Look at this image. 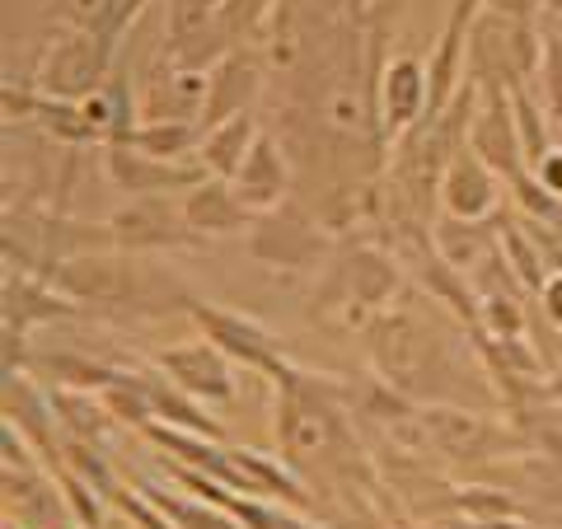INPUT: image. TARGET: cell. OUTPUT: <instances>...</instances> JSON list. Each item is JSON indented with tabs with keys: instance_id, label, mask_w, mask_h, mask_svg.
<instances>
[{
	"instance_id": "1",
	"label": "cell",
	"mask_w": 562,
	"mask_h": 529,
	"mask_svg": "<svg viewBox=\"0 0 562 529\" xmlns=\"http://www.w3.org/2000/svg\"><path fill=\"white\" fill-rule=\"evenodd\" d=\"M47 281L66 300H76V305L117 314V319H165V314L198 305V295H192L169 268L150 262L146 254H127V249L76 254Z\"/></svg>"
},
{
	"instance_id": "2",
	"label": "cell",
	"mask_w": 562,
	"mask_h": 529,
	"mask_svg": "<svg viewBox=\"0 0 562 529\" xmlns=\"http://www.w3.org/2000/svg\"><path fill=\"white\" fill-rule=\"evenodd\" d=\"M366 357H371L375 375L398 390L403 398H450L454 394V365L446 338L431 324H422L408 309H384L361 328Z\"/></svg>"
},
{
	"instance_id": "3",
	"label": "cell",
	"mask_w": 562,
	"mask_h": 529,
	"mask_svg": "<svg viewBox=\"0 0 562 529\" xmlns=\"http://www.w3.org/2000/svg\"><path fill=\"white\" fill-rule=\"evenodd\" d=\"M398 291V258L380 254L375 244H361V249H347L338 262H333V272L324 281V291L314 295L319 300V309L314 314H338L342 324H371L375 314H384V305L394 300Z\"/></svg>"
},
{
	"instance_id": "4",
	"label": "cell",
	"mask_w": 562,
	"mask_h": 529,
	"mask_svg": "<svg viewBox=\"0 0 562 529\" xmlns=\"http://www.w3.org/2000/svg\"><path fill=\"white\" fill-rule=\"evenodd\" d=\"M113 47L117 43L109 38V33L76 24V29L61 33V38L43 52L33 85H38L47 99H76V103L90 99L113 76Z\"/></svg>"
},
{
	"instance_id": "5",
	"label": "cell",
	"mask_w": 562,
	"mask_h": 529,
	"mask_svg": "<svg viewBox=\"0 0 562 529\" xmlns=\"http://www.w3.org/2000/svg\"><path fill=\"white\" fill-rule=\"evenodd\" d=\"M319 216H310L305 206L281 202L272 211H262L249 225V254L268 268H286V272H310L319 268V258L328 249V239L319 230Z\"/></svg>"
},
{
	"instance_id": "6",
	"label": "cell",
	"mask_w": 562,
	"mask_h": 529,
	"mask_svg": "<svg viewBox=\"0 0 562 529\" xmlns=\"http://www.w3.org/2000/svg\"><path fill=\"white\" fill-rule=\"evenodd\" d=\"M103 165H109L113 188L132 192V198H169V192L198 188L202 179H211L202 160H160V155L136 150L132 140H109Z\"/></svg>"
},
{
	"instance_id": "7",
	"label": "cell",
	"mask_w": 562,
	"mask_h": 529,
	"mask_svg": "<svg viewBox=\"0 0 562 529\" xmlns=\"http://www.w3.org/2000/svg\"><path fill=\"white\" fill-rule=\"evenodd\" d=\"M109 235L117 249L127 254H150V249H188L198 244L202 235L183 221V206H169L165 198H132V206L113 211L109 221Z\"/></svg>"
},
{
	"instance_id": "8",
	"label": "cell",
	"mask_w": 562,
	"mask_h": 529,
	"mask_svg": "<svg viewBox=\"0 0 562 529\" xmlns=\"http://www.w3.org/2000/svg\"><path fill=\"white\" fill-rule=\"evenodd\" d=\"M188 314L202 324L206 342H216L225 357L254 365V370H262V375H272V380H286L291 370H295V365H286V357H281V347H277L272 333L262 328V324H254V319H244V314L202 305V300H198V305H192Z\"/></svg>"
},
{
	"instance_id": "9",
	"label": "cell",
	"mask_w": 562,
	"mask_h": 529,
	"mask_svg": "<svg viewBox=\"0 0 562 529\" xmlns=\"http://www.w3.org/2000/svg\"><path fill=\"white\" fill-rule=\"evenodd\" d=\"M469 150L483 155V165H492L506 183H516L520 173H530L520 150V127H516V109L506 90H483L479 113L469 122Z\"/></svg>"
},
{
	"instance_id": "10",
	"label": "cell",
	"mask_w": 562,
	"mask_h": 529,
	"mask_svg": "<svg viewBox=\"0 0 562 529\" xmlns=\"http://www.w3.org/2000/svg\"><path fill=\"white\" fill-rule=\"evenodd\" d=\"M441 211L454 221H487L502 211V173L483 165L479 150L460 146L441 179Z\"/></svg>"
},
{
	"instance_id": "11",
	"label": "cell",
	"mask_w": 562,
	"mask_h": 529,
	"mask_svg": "<svg viewBox=\"0 0 562 529\" xmlns=\"http://www.w3.org/2000/svg\"><path fill=\"white\" fill-rule=\"evenodd\" d=\"M375 109H380V127L390 140H398L403 132H413L431 109V76L417 57H398L380 70L375 85Z\"/></svg>"
},
{
	"instance_id": "12",
	"label": "cell",
	"mask_w": 562,
	"mask_h": 529,
	"mask_svg": "<svg viewBox=\"0 0 562 529\" xmlns=\"http://www.w3.org/2000/svg\"><path fill=\"white\" fill-rule=\"evenodd\" d=\"M160 375L173 380L183 394L192 398H206V403H231L235 398V375H231V361L216 342H183V347H169L155 357Z\"/></svg>"
},
{
	"instance_id": "13",
	"label": "cell",
	"mask_w": 562,
	"mask_h": 529,
	"mask_svg": "<svg viewBox=\"0 0 562 529\" xmlns=\"http://www.w3.org/2000/svg\"><path fill=\"white\" fill-rule=\"evenodd\" d=\"M66 487L57 492V483L38 473L33 464L5 469V516L20 529H66L76 525V516L66 510Z\"/></svg>"
},
{
	"instance_id": "14",
	"label": "cell",
	"mask_w": 562,
	"mask_h": 529,
	"mask_svg": "<svg viewBox=\"0 0 562 529\" xmlns=\"http://www.w3.org/2000/svg\"><path fill=\"white\" fill-rule=\"evenodd\" d=\"M231 183H235L239 202L249 206L254 216L281 206V202H286V192H291V155H286V146H277V136L258 132L254 150L244 155V165L235 169Z\"/></svg>"
},
{
	"instance_id": "15",
	"label": "cell",
	"mask_w": 562,
	"mask_h": 529,
	"mask_svg": "<svg viewBox=\"0 0 562 529\" xmlns=\"http://www.w3.org/2000/svg\"><path fill=\"white\" fill-rule=\"evenodd\" d=\"M262 90V66L244 52H231L225 61L211 66V80H206V103H202V132L206 127H221L239 113H249V103L258 99Z\"/></svg>"
},
{
	"instance_id": "16",
	"label": "cell",
	"mask_w": 562,
	"mask_h": 529,
	"mask_svg": "<svg viewBox=\"0 0 562 529\" xmlns=\"http://www.w3.org/2000/svg\"><path fill=\"white\" fill-rule=\"evenodd\" d=\"M183 221L202 239H211V235H235V230H244V225H254V211L239 202L231 179H202L198 188H188Z\"/></svg>"
},
{
	"instance_id": "17",
	"label": "cell",
	"mask_w": 562,
	"mask_h": 529,
	"mask_svg": "<svg viewBox=\"0 0 562 529\" xmlns=\"http://www.w3.org/2000/svg\"><path fill=\"white\" fill-rule=\"evenodd\" d=\"M5 421L20 427V436L29 446H38L52 464H57V450H52V427H57V403L43 398L33 390V380L24 370H5Z\"/></svg>"
},
{
	"instance_id": "18",
	"label": "cell",
	"mask_w": 562,
	"mask_h": 529,
	"mask_svg": "<svg viewBox=\"0 0 562 529\" xmlns=\"http://www.w3.org/2000/svg\"><path fill=\"white\" fill-rule=\"evenodd\" d=\"M76 309H80L76 300H61L47 277H33V272H20V277L10 272L5 277V328L29 333L33 324L66 319V314H76Z\"/></svg>"
},
{
	"instance_id": "19",
	"label": "cell",
	"mask_w": 562,
	"mask_h": 529,
	"mask_svg": "<svg viewBox=\"0 0 562 529\" xmlns=\"http://www.w3.org/2000/svg\"><path fill=\"white\" fill-rule=\"evenodd\" d=\"M258 140V127L249 113H239L231 122H221V127H206L202 132V146H198V160L206 165L211 179H235V169L244 165V155L254 150Z\"/></svg>"
},
{
	"instance_id": "20",
	"label": "cell",
	"mask_w": 562,
	"mask_h": 529,
	"mask_svg": "<svg viewBox=\"0 0 562 529\" xmlns=\"http://www.w3.org/2000/svg\"><path fill=\"white\" fill-rule=\"evenodd\" d=\"M140 390H146V398H150V408H155V417L160 421H169L173 431H188V436H206V440H221V421H211L206 413H198L192 408V394H183L173 380H155V375H146L140 380Z\"/></svg>"
},
{
	"instance_id": "21",
	"label": "cell",
	"mask_w": 562,
	"mask_h": 529,
	"mask_svg": "<svg viewBox=\"0 0 562 529\" xmlns=\"http://www.w3.org/2000/svg\"><path fill=\"white\" fill-rule=\"evenodd\" d=\"M127 140L146 155H160V160H188V155H198L192 146H202V127L198 122H140Z\"/></svg>"
},
{
	"instance_id": "22",
	"label": "cell",
	"mask_w": 562,
	"mask_h": 529,
	"mask_svg": "<svg viewBox=\"0 0 562 529\" xmlns=\"http://www.w3.org/2000/svg\"><path fill=\"white\" fill-rule=\"evenodd\" d=\"M33 122L52 136V140H61V146H85V140H99L94 127H90V117H85V109L76 99H47L38 103V113H33Z\"/></svg>"
},
{
	"instance_id": "23",
	"label": "cell",
	"mask_w": 562,
	"mask_h": 529,
	"mask_svg": "<svg viewBox=\"0 0 562 529\" xmlns=\"http://www.w3.org/2000/svg\"><path fill=\"white\" fill-rule=\"evenodd\" d=\"M539 85H543V113L562 127V14H549V24H543Z\"/></svg>"
},
{
	"instance_id": "24",
	"label": "cell",
	"mask_w": 562,
	"mask_h": 529,
	"mask_svg": "<svg viewBox=\"0 0 562 529\" xmlns=\"http://www.w3.org/2000/svg\"><path fill=\"white\" fill-rule=\"evenodd\" d=\"M512 109H516V127H520V150H525V165L530 173L543 165V155H549V127H543V109L525 94V90H512Z\"/></svg>"
},
{
	"instance_id": "25",
	"label": "cell",
	"mask_w": 562,
	"mask_h": 529,
	"mask_svg": "<svg viewBox=\"0 0 562 529\" xmlns=\"http://www.w3.org/2000/svg\"><path fill=\"white\" fill-rule=\"evenodd\" d=\"M155 506L165 510V516H173L183 529H235L231 520L221 516V510H202V506H188V502H173V497H160V492H150Z\"/></svg>"
},
{
	"instance_id": "26",
	"label": "cell",
	"mask_w": 562,
	"mask_h": 529,
	"mask_svg": "<svg viewBox=\"0 0 562 529\" xmlns=\"http://www.w3.org/2000/svg\"><path fill=\"white\" fill-rule=\"evenodd\" d=\"M539 314H543V319H549L558 333H562V272H549V281H543V286H539Z\"/></svg>"
},
{
	"instance_id": "27",
	"label": "cell",
	"mask_w": 562,
	"mask_h": 529,
	"mask_svg": "<svg viewBox=\"0 0 562 529\" xmlns=\"http://www.w3.org/2000/svg\"><path fill=\"white\" fill-rule=\"evenodd\" d=\"M535 179L549 188L553 198H562V150H549V155H543V165L535 169Z\"/></svg>"
},
{
	"instance_id": "28",
	"label": "cell",
	"mask_w": 562,
	"mask_h": 529,
	"mask_svg": "<svg viewBox=\"0 0 562 529\" xmlns=\"http://www.w3.org/2000/svg\"><path fill=\"white\" fill-rule=\"evenodd\" d=\"M473 529H530V525H506V520H469Z\"/></svg>"
},
{
	"instance_id": "29",
	"label": "cell",
	"mask_w": 562,
	"mask_h": 529,
	"mask_svg": "<svg viewBox=\"0 0 562 529\" xmlns=\"http://www.w3.org/2000/svg\"><path fill=\"white\" fill-rule=\"evenodd\" d=\"M553 394H562V361H558V370H553V384H549Z\"/></svg>"
},
{
	"instance_id": "30",
	"label": "cell",
	"mask_w": 562,
	"mask_h": 529,
	"mask_svg": "<svg viewBox=\"0 0 562 529\" xmlns=\"http://www.w3.org/2000/svg\"><path fill=\"white\" fill-rule=\"evenodd\" d=\"M539 5L549 10V14H562V0H539Z\"/></svg>"
},
{
	"instance_id": "31",
	"label": "cell",
	"mask_w": 562,
	"mask_h": 529,
	"mask_svg": "<svg viewBox=\"0 0 562 529\" xmlns=\"http://www.w3.org/2000/svg\"><path fill=\"white\" fill-rule=\"evenodd\" d=\"M553 431L562 436V408H553Z\"/></svg>"
}]
</instances>
